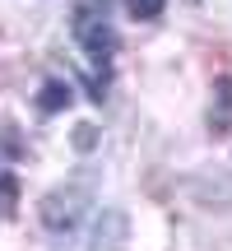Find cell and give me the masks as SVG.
I'll return each instance as SVG.
<instances>
[{"label": "cell", "mask_w": 232, "mask_h": 251, "mask_svg": "<svg viewBox=\"0 0 232 251\" xmlns=\"http://www.w3.org/2000/svg\"><path fill=\"white\" fill-rule=\"evenodd\" d=\"M70 28H74V42L89 51V61L107 70V61L116 56V28L107 24V14H98L93 5H79L74 19H70Z\"/></svg>", "instance_id": "cell-1"}, {"label": "cell", "mask_w": 232, "mask_h": 251, "mask_svg": "<svg viewBox=\"0 0 232 251\" xmlns=\"http://www.w3.org/2000/svg\"><path fill=\"white\" fill-rule=\"evenodd\" d=\"M84 191H74V186H65V191H51V196L42 200V219H46V228L51 233H70L74 224H79V214H84Z\"/></svg>", "instance_id": "cell-2"}, {"label": "cell", "mask_w": 232, "mask_h": 251, "mask_svg": "<svg viewBox=\"0 0 232 251\" xmlns=\"http://www.w3.org/2000/svg\"><path fill=\"white\" fill-rule=\"evenodd\" d=\"M121 247H125V214L107 209L98 219V242H93V251H121Z\"/></svg>", "instance_id": "cell-3"}, {"label": "cell", "mask_w": 232, "mask_h": 251, "mask_svg": "<svg viewBox=\"0 0 232 251\" xmlns=\"http://www.w3.org/2000/svg\"><path fill=\"white\" fill-rule=\"evenodd\" d=\"M70 98H74V93H70L65 79H46L42 93H37V107H42V112H61V107H70Z\"/></svg>", "instance_id": "cell-4"}, {"label": "cell", "mask_w": 232, "mask_h": 251, "mask_svg": "<svg viewBox=\"0 0 232 251\" xmlns=\"http://www.w3.org/2000/svg\"><path fill=\"white\" fill-rule=\"evenodd\" d=\"M125 9H130L135 24H153V19L167 9V0H125Z\"/></svg>", "instance_id": "cell-5"}, {"label": "cell", "mask_w": 232, "mask_h": 251, "mask_svg": "<svg viewBox=\"0 0 232 251\" xmlns=\"http://www.w3.org/2000/svg\"><path fill=\"white\" fill-rule=\"evenodd\" d=\"M0 196H5V200H14V196H19V186H14V177H9L5 168H0Z\"/></svg>", "instance_id": "cell-6"}]
</instances>
